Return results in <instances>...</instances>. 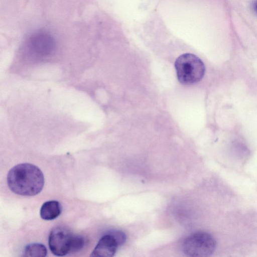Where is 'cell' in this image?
<instances>
[{
	"label": "cell",
	"instance_id": "cell-1",
	"mask_svg": "<svg viewBox=\"0 0 257 257\" xmlns=\"http://www.w3.org/2000/svg\"><path fill=\"white\" fill-rule=\"evenodd\" d=\"M45 183L41 170L30 163H22L8 172L7 183L15 194L27 196L36 195L42 191Z\"/></svg>",
	"mask_w": 257,
	"mask_h": 257
},
{
	"label": "cell",
	"instance_id": "cell-2",
	"mask_svg": "<svg viewBox=\"0 0 257 257\" xmlns=\"http://www.w3.org/2000/svg\"><path fill=\"white\" fill-rule=\"evenodd\" d=\"M175 67L179 81L185 85L200 81L205 71V65L201 60L190 53L180 56L175 62Z\"/></svg>",
	"mask_w": 257,
	"mask_h": 257
},
{
	"label": "cell",
	"instance_id": "cell-3",
	"mask_svg": "<svg viewBox=\"0 0 257 257\" xmlns=\"http://www.w3.org/2000/svg\"><path fill=\"white\" fill-rule=\"evenodd\" d=\"M216 248V241L209 233L199 231L188 236L182 244L183 253L188 256L211 255Z\"/></svg>",
	"mask_w": 257,
	"mask_h": 257
},
{
	"label": "cell",
	"instance_id": "cell-4",
	"mask_svg": "<svg viewBox=\"0 0 257 257\" xmlns=\"http://www.w3.org/2000/svg\"><path fill=\"white\" fill-rule=\"evenodd\" d=\"M75 235L64 226H56L50 232L48 244L51 251L57 256L72 253Z\"/></svg>",
	"mask_w": 257,
	"mask_h": 257
},
{
	"label": "cell",
	"instance_id": "cell-5",
	"mask_svg": "<svg viewBox=\"0 0 257 257\" xmlns=\"http://www.w3.org/2000/svg\"><path fill=\"white\" fill-rule=\"evenodd\" d=\"M29 52L37 57H47L51 55L56 48L55 40L48 32L38 30L33 33L26 43Z\"/></svg>",
	"mask_w": 257,
	"mask_h": 257
},
{
	"label": "cell",
	"instance_id": "cell-6",
	"mask_svg": "<svg viewBox=\"0 0 257 257\" xmlns=\"http://www.w3.org/2000/svg\"><path fill=\"white\" fill-rule=\"evenodd\" d=\"M119 245L118 241L111 232L105 234L99 239L90 256H113Z\"/></svg>",
	"mask_w": 257,
	"mask_h": 257
},
{
	"label": "cell",
	"instance_id": "cell-7",
	"mask_svg": "<svg viewBox=\"0 0 257 257\" xmlns=\"http://www.w3.org/2000/svg\"><path fill=\"white\" fill-rule=\"evenodd\" d=\"M62 207L60 202L50 200L43 204L40 211L41 217L45 220H52L57 218L61 214Z\"/></svg>",
	"mask_w": 257,
	"mask_h": 257
},
{
	"label": "cell",
	"instance_id": "cell-8",
	"mask_svg": "<svg viewBox=\"0 0 257 257\" xmlns=\"http://www.w3.org/2000/svg\"><path fill=\"white\" fill-rule=\"evenodd\" d=\"M47 250L46 246L39 243L28 244L24 250V256L44 257L46 256Z\"/></svg>",
	"mask_w": 257,
	"mask_h": 257
},
{
	"label": "cell",
	"instance_id": "cell-9",
	"mask_svg": "<svg viewBox=\"0 0 257 257\" xmlns=\"http://www.w3.org/2000/svg\"><path fill=\"white\" fill-rule=\"evenodd\" d=\"M253 8L255 13L257 14V0L254 2Z\"/></svg>",
	"mask_w": 257,
	"mask_h": 257
}]
</instances>
